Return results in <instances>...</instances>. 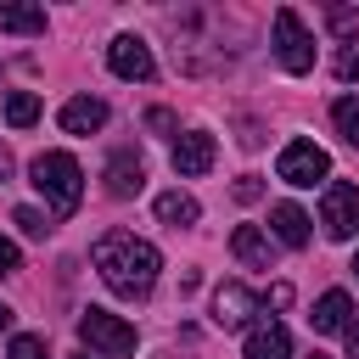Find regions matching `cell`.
<instances>
[{"label":"cell","mask_w":359,"mask_h":359,"mask_svg":"<svg viewBox=\"0 0 359 359\" xmlns=\"http://www.w3.org/2000/svg\"><path fill=\"white\" fill-rule=\"evenodd\" d=\"M90 264L101 269V280L123 297V303H140V297H151V286H157V269H163V258H157V247L151 241H140L135 230H107L95 247H90Z\"/></svg>","instance_id":"1"},{"label":"cell","mask_w":359,"mask_h":359,"mask_svg":"<svg viewBox=\"0 0 359 359\" xmlns=\"http://www.w3.org/2000/svg\"><path fill=\"white\" fill-rule=\"evenodd\" d=\"M28 174H34V191L45 196V213H50V219L79 213V202H84V168H79V157H67V151H39V157L28 163Z\"/></svg>","instance_id":"2"},{"label":"cell","mask_w":359,"mask_h":359,"mask_svg":"<svg viewBox=\"0 0 359 359\" xmlns=\"http://www.w3.org/2000/svg\"><path fill=\"white\" fill-rule=\"evenodd\" d=\"M79 337L101 359H135V325L118 320V314H107V309H84L79 314Z\"/></svg>","instance_id":"3"},{"label":"cell","mask_w":359,"mask_h":359,"mask_svg":"<svg viewBox=\"0 0 359 359\" xmlns=\"http://www.w3.org/2000/svg\"><path fill=\"white\" fill-rule=\"evenodd\" d=\"M320 224H325L331 241H353V236H359V185H348V180H325Z\"/></svg>","instance_id":"4"},{"label":"cell","mask_w":359,"mask_h":359,"mask_svg":"<svg viewBox=\"0 0 359 359\" xmlns=\"http://www.w3.org/2000/svg\"><path fill=\"white\" fill-rule=\"evenodd\" d=\"M275 62L286 73H309L314 67V39H309V28H303V17L292 6L275 11Z\"/></svg>","instance_id":"5"},{"label":"cell","mask_w":359,"mask_h":359,"mask_svg":"<svg viewBox=\"0 0 359 359\" xmlns=\"http://www.w3.org/2000/svg\"><path fill=\"white\" fill-rule=\"evenodd\" d=\"M275 174L286 185H320V180H331V157L314 140H286L280 157H275Z\"/></svg>","instance_id":"6"},{"label":"cell","mask_w":359,"mask_h":359,"mask_svg":"<svg viewBox=\"0 0 359 359\" xmlns=\"http://www.w3.org/2000/svg\"><path fill=\"white\" fill-rule=\"evenodd\" d=\"M258 309H264V303H258L241 280H224V286L213 292V325H219V331H241V325L252 331V314H258Z\"/></svg>","instance_id":"7"},{"label":"cell","mask_w":359,"mask_h":359,"mask_svg":"<svg viewBox=\"0 0 359 359\" xmlns=\"http://www.w3.org/2000/svg\"><path fill=\"white\" fill-rule=\"evenodd\" d=\"M107 67L118 73V79H151L157 73V62H151V45L140 39V34H118L112 45H107Z\"/></svg>","instance_id":"8"},{"label":"cell","mask_w":359,"mask_h":359,"mask_svg":"<svg viewBox=\"0 0 359 359\" xmlns=\"http://www.w3.org/2000/svg\"><path fill=\"white\" fill-rule=\"evenodd\" d=\"M213 157H219V146H213V135H208V129H185V135L174 140V174H180V180L208 174V168H213Z\"/></svg>","instance_id":"9"},{"label":"cell","mask_w":359,"mask_h":359,"mask_svg":"<svg viewBox=\"0 0 359 359\" xmlns=\"http://www.w3.org/2000/svg\"><path fill=\"white\" fill-rule=\"evenodd\" d=\"M230 252H236V264H247V269H275V241H269L258 224H236V230H230Z\"/></svg>","instance_id":"10"},{"label":"cell","mask_w":359,"mask_h":359,"mask_svg":"<svg viewBox=\"0 0 359 359\" xmlns=\"http://www.w3.org/2000/svg\"><path fill=\"white\" fill-rule=\"evenodd\" d=\"M241 359H292V331H286L280 320H258V325L247 331Z\"/></svg>","instance_id":"11"},{"label":"cell","mask_w":359,"mask_h":359,"mask_svg":"<svg viewBox=\"0 0 359 359\" xmlns=\"http://www.w3.org/2000/svg\"><path fill=\"white\" fill-rule=\"evenodd\" d=\"M56 123H62L67 135H95V129L107 123V101H101V95H73V101H62Z\"/></svg>","instance_id":"12"},{"label":"cell","mask_w":359,"mask_h":359,"mask_svg":"<svg viewBox=\"0 0 359 359\" xmlns=\"http://www.w3.org/2000/svg\"><path fill=\"white\" fill-rule=\"evenodd\" d=\"M140 185H146V163L135 151H112L107 157V191L112 196H135Z\"/></svg>","instance_id":"13"},{"label":"cell","mask_w":359,"mask_h":359,"mask_svg":"<svg viewBox=\"0 0 359 359\" xmlns=\"http://www.w3.org/2000/svg\"><path fill=\"white\" fill-rule=\"evenodd\" d=\"M269 230H275L280 247H309V213L297 202H275L269 208Z\"/></svg>","instance_id":"14"},{"label":"cell","mask_w":359,"mask_h":359,"mask_svg":"<svg viewBox=\"0 0 359 359\" xmlns=\"http://www.w3.org/2000/svg\"><path fill=\"white\" fill-rule=\"evenodd\" d=\"M348 314H353V303H348V292H325L320 303H314V331L320 337H331V331H348Z\"/></svg>","instance_id":"15"},{"label":"cell","mask_w":359,"mask_h":359,"mask_svg":"<svg viewBox=\"0 0 359 359\" xmlns=\"http://www.w3.org/2000/svg\"><path fill=\"white\" fill-rule=\"evenodd\" d=\"M0 28L6 34H45V11L39 6H22V0H0Z\"/></svg>","instance_id":"16"},{"label":"cell","mask_w":359,"mask_h":359,"mask_svg":"<svg viewBox=\"0 0 359 359\" xmlns=\"http://www.w3.org/2000/svg\"><path fill=\"white\" fill-rule=\"evenodd\" d=\"M157 219L180 230V224H196V219H202V208H196V196H191V191H163V196H157Z\"/></svg>","instance_id":"17"},{"label":"cell","mask_w":359,"mask_h":359,"mask_svg":"<svg viewBox=\"0 0 359 359\" xmlns=\"http://www.w3.org/2000/svg\"><path fill=\"white\" fill-rule=\"evenodd\" d=\"M6 123H11V129L39 123V95H34V90H11V95H6Z\"/></svg>","instance_id":"18"},{"label":"cell","mask_w":359,"mask_h":359,"mask_svg":"<svg viewBox=\"0 0 359 359\" xmlns=\"http://www.w3.org/2000/svg\"><path fill=\"white\" fill-rule=\"evenodd\" d=\"M331 123H337V135H342L348 146H359V101H353V95L331 101Z\"/></svg>","instance_id":"19"},{"label":"cell","mask_w":359,"mask_h":359,"mask_svg":"<svg viewBox=\"0 0 359 359\" xmlns=\"http://www.w3.org/2000/svg\"><path fill=\"white\" fill-rule=\"evenodd\" d=\"M325 28L353 45V39H359V6H325Z\"/></svg>","instance_id":"20"},{"label":"cell","mask_w":359,"mask_h":359,"mask_svg":"<svg viewBox=\"0 0 359 359\" xmlns=\"http://www.w3.org/2000/svg\"><path fill=\"white\" fill-rule=\"evenodd\" d=\"M11 224H17L22 236H34V241H45V236H50V213H39V208H17V213H11Z\"/></svg>","instance_id":"21"},{"label":"cell","mask_w":359,"mask_h":359,"mask_svg":"<svg viewBox=\"0 0 359 359\" xmlns=\"http://www.w3.org/2000/svg\"><path fill=\"white\" fill-rule=\"evenodd\" d=\"M331 73H337L342 84H353V79H359V45H342V50L331 56Z\"/></svg>","instance_id":"22"},{"label":"cell","mask_w":359,"mask_h":359,"mask_svg":"<svg viewBox=\"0 0 359 359\" xmlns=\"http://www.w3.org/2000/svg\"><path fill=\"white\" fill-rule=\"evenodd\" d=\"M11 359H45V337H11Z\"/></svg>","instance_id":"23"},{"label":"cell","mask_w":359,"mask_h":359,"mask_svg":"<svg viewBox=\"0 0 359 359\" xmlns=\"http://www.w3.org/2000/svg\"><path fill=\"white\" fill-rule=\"evenodd\" d=\"M258 303H264V309H292V286H286V280H275V286H269Z\"/></svg>","instance_id":"24"},{"label":"cell","mask_w":359,"mask_h":359,"mask_svg":"<svg viewBox=\"0 0 359 359\" xmlns=\"http://www.w3.org/2000/svg\"><path fill=\"white\" fill-rule=\"evenodd\" d=\"M17 269H22V258H17V241H6V236H0V280H6V275H17Z\"/></svg>","instance_id":"25"},{"label":"cell","mask_w":359,"mask_h":359,"mask_svg":"<svg viewBox=\"0 0 359 359\" xmlns=\"http://www.w3.org/2000/svg\"><path fill=\"white\" fill-rule=\"evenodd\" d=\"M258 196H264L258 174H241V180H236V202H258Z\"/></svg>","instance_id":"26"},{"label":"cell","mask_w":359,"mask_h":359,"mask_svg":"<svg viewBox=\"0 0 359 359\" xmlns=\"http://www.w3.org/2000/svg\"><path fill=\"white\" fill-rule=\"evenodd\" d=\"M146 129H157V135H168V129H174V112H163V107H157V112H146Z\"/></svg>","instance_id":"27"},{"label":"cell","mask_w":359,"mask_h":359,"mask_svg":"<svg viewBox=\"0 0 359 359\" xmlns=\"http://www.w3.org/2000/svg\"><path fill=\"white\" fill-rule=\"evenodd\" d=\"M348 359H359V325H348Z\"/></svg>","instance_id":"28"},{"label":"cell","mask_w":359,"mask_h":359,"mask_svg":"<svg viewBox=\"0 0 359 359\" xmlns=\"http://www.w3.org/2000/svg\"><path fill=\"white\" fill-rule=\"evenodd\" d=\"M0 331H11V309L6 303H0Z\"/></svg>","instance_id":"29"},{"label":"cell","mask_w":359,"mask_h":359,"mask_svg":"<svg viewBox=\"0 0 359 359\" xmlns=\"http://www.w3.org/2000/svg\"><path fill=\"white\" fill-rule=\"evenodd\" d=\"M6 174H11V157H6V151H0V180H6Z\"/></svg>","instance_id":"30"},{"label":"cell","mask_w":359,"mask_h":359,"mask_svg":"<svg viewBox=\"0 0 359 359\" xmlns=\"http://www.w3.org/2000/svg\"><path fill=\"white\" fill-rule=\"evenodd\" d=\"M353 280H359V252H353Z\"/></svg>","instance_id":"31"},{"label":"cell","mask_w":359,"mask_h":359,"mask_svg":"<svg viewBox=\"0 0 359 359\" xmlns=\"http://www.w3.org/2000/svg\"><path fill=\"white\" fill-rule=\"evenodd\" d=\"M73 359H90V353H73Z\"/></svg>","instance_id":"32"},{"label":"cell","mask_w":359,"mask_h":359,"mask_svg":"<svg viewBox=\"0 0 359 359\" xmlns=\"http://www.w3.org/2000/svg\"><path fill=\"white\" fill-rule=\"evenodd\" d=\"M309 359H325V353H309Z\"/></svg>","instance_id":"33"}]
</instances>
